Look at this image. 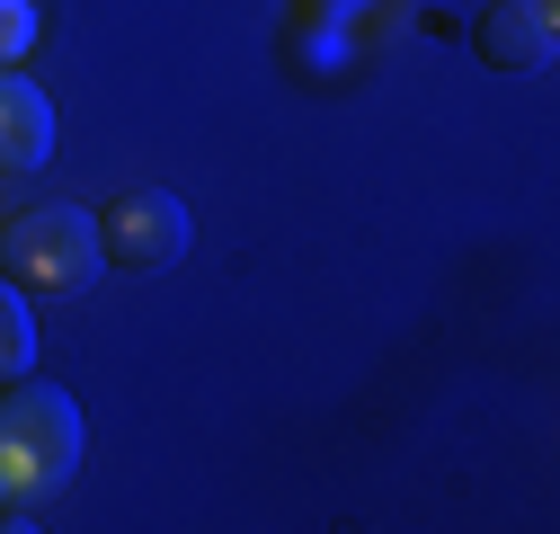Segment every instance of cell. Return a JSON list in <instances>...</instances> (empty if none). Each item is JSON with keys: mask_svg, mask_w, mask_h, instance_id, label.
Returning <instances> with one entry per match:
<instances>
[{"mask_svg": "<svg viewBox=\"0 0 560 534\" xmlns=\"http://www.w3.org/2000/svg\"><path fill=\"white\" fill-rule=\"evenodd\" d=\"M303 10H312V19H329V27H338V19H365V0H303Z\"/></svg>", "mask_w": 560, "mask_h": 534, "instance_id": "obj_8", "label": "cell"}, {"mask_svg": "<svg viewBox=\"0 0 560 534\" xmlns=\"http://www.w3.org/2000/svg\"><path fill=\"white\" fill-rule=\"evenodd\" d=\"M90 454V419L62 383H0V508H36L81 473Z\"/></svg>", "mask_w": 560, "mask_h": 534, "instance_id": "obj_1", "label": "cell"}, {"mask_svg": "<svg viewBox=\"0 0 560 534\" xmlns=\"http://www.w3.org/2000/svg\"><path fill=\"white\" fill-rule=\"evenodd\" d=\"M187 241H196V223H187V206L170 187H125L116 206L98 214V258L125 267V277H161V267H178Z\"/></svg>", "mask_w": 560, "mask_h": 534, "instance_id": "obj_3", "label": "cell"}, {"mask_svg": "<svg viewBox=\"0 0 560 534\" xmlns=\"http://www.w3.org/2000/svg\"><path fill=\"white\" fill-rule=\"evenodd\" d=\"M36 45V0H0V62H19Z\"/></svg>", "mask_w": 560, "mask_h": 534, "instance_id": "obj_7", "label": "cell"}, {"mask_svg": "<svg viewBox=\"0 0 560 534\" xmlns=\"http://www.w3.org/2000/svg\"><path fill=\"white\" fill-rule=\"evenodd\" d=\"M551 45H560L551 0H489V10L471 19V54L489 62V72H542Z\"/></svg>", "mask_w": 560, "mask_h": 534, "instance_id": "obj_4", "label": "cell"}, {"mask_svg": "<svg viewBox=\"0 0 560 534\" xmlns=\"http://www.w3.org/2000/svg\"><path fill=\"white\" fill-rule=\"evenodd\" d=\"M45 152H54V98L19 62H0V170H45Z\"/></svg>", "mask_w": 560, "mask_h": 534, "instance_id": "obj_5", "label": "cell"}, {"mask_svg": "<svg viewBox=\"0 0 560 534\" xmlns=\"http://www.w3.org/2000/svg\"><path fill=\"white\" fill-rule=\"evenodd\" d=\"M98 267V214L81 206H27L0 223V277L19 294H90Z\"/></svg>", "mask_w": 560, "mask_h": 534, "instance_id": "obj_2", "label": "cell"}, {"mask_svg": "<svg viewBox=\"0 0 560 534\" xmlns=\"http://www.w3.org/2000/svg\"><path fill=\"white\" fill-rule=\"evenodd\" d=\"M36 365V312H27V294L0 277V383L10 374H27Z\"/></svg>", "mask_w": 560, "mask_h": 534, "instance_id": "obj_6", "label": "cell"}]
</instances>
